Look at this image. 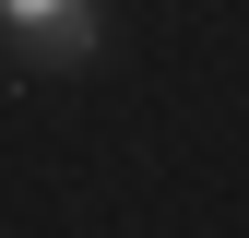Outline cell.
<instances>
[{"instance_id": "6da1fadb", "label": "cell", "mask_w": 249, "mask_h": 238, "mask_svg": "<svg viewBox=\"0 0 249 238\" xmlns=\"http://www.w3.org/2000/svg\"><path fill=\"white\" fill-rule=\"evenodd\" d=\"M24 60H95V0H0Z\"/></svg>"}]
</instances>
